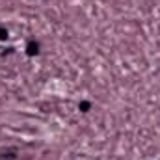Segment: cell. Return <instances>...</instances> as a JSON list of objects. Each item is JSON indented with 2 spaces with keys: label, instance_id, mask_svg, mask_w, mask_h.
<instances>
[{
  "label": "cell",
  "instance_id": "cell-3",
  "mask_svg": "<svg viewBox=\"0 0 160 160\" xmlns=\"http://www.w3.org/2000/svg\"><path fill=\"white\" fill-rule=\"evenodd\" d=\"M8 36H9V34H8V30L0 28V41H6V39H8Z\"/></svg>",
  "mask_w": 160,
  "mask_h": 160
},
{
  "label": "cell",
  "instance_id": "cell-1",
  "mask_svg": "<svg viewBox=\"0 0 160 160\" xmlns=\"http://www.w3.org/2000/svg\"><path fill=\"white\" fill-rule=\"evenodd\" d=\"M26 54L28 56H38L39 54V43L38 41H28V45H26Z\"/></svg>",
  "mask_w": 160,
  "mask_h": 160
},
{
  "label": "cell",
  "instance_id": "cell-2",
  "mask_svg": "<svg viewBox=\"0 0 160 160\" xmlns=\"http://www.w3.org/2000/svg\"><path fill=\"white\" fill-rule=\"evenodd\" d=\"M89 106H91V104H89V102H86V101H82V102L78 104L80 112H88V110H89Z\"/></svg>",
  "mask_w": 160,
  "mask_h": 160
}]
</instances>
